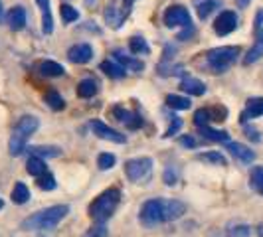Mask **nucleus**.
Here are the masks:
<instances>
[{"label": "nucleus", "instance_id": "obj_7", "mask_svg": "<svg viewBox=\"0 0 263 237\" xmlns=\"http://www.w3.org/2000/svg\"><path fill=\"white\" fill-rule=\"evenodd\" d=\"M166 28H178V26H190L192 24V18H190V12L188 8H184L182 4H172L166 8V12L162 16Z\"/></svg>", "mask_w": 263, "mask_h": 237}, {"label": "nucleus", "instance_id": "obj_40", "mask_svg": "<svg viewBox=\"0 0 263 237\" xmlns=\"http://www.w3.org/2000/svg\"><path fill=\"white\" fill-rule=\"evenodd\" d=\"M85 237H109V231L105 229V225L103 224H97V225H93V227L87 229Z\"/></svg>", "mask_w": 263, "mask_h": 237}, {"label": "nucleus", "instance_id": "obj_22", "mask_svg": "<svg viewBox=\"0 0 263 237\" xmlns=\"http://www.w3.org/2000/svg\"><path fill=\"white\" fill-rule=\"evenodd\" d=\"M26 172L30 176H36V178L44 176V174H46V160L30 154V158H28V162H26Z\"/></svg>", "mask_w": 263, "mask_h": 237}, {"label": "nucleus", "instance_id": "obj_32", "mask_svg": "<svg viewBox=\"0 0 263 237\" xmlns=\"http://www.w3.org/2000/svg\"><path fill=\"white\" fill-rule=\"evenodd\" d=\"M250 184L257 194L263 196V166H253V168H251Z\"/></svg>", "mask_w": 263, "mask_h": 237}, {"label": "nucleus", "instance_id": "obj_16", "mask_svg": "<svg viewBox=\"0 0 263 237\" xmlns=\"http://www.w3.org/2000/svg\"><path fill=\"white\" fill-rule=\"evenodd\" d=\"M261 57H263V28L257 32L255 42H253V46L250 48V52L246 53L243 64H246V66H251V64H255V62L261 60Z\"/></svg>", "mask_w": 263, "mask_h": 237}, {"label": "nucleus", "instance_id": "obj_9", "mask_svg": "<svg viewBox=\"0 0 263 237\" xmlns=\"http://www.w3.org/2000/svg\"><path fill=\"white\" fill-rule=\"evenodd\" d=\"M91 131L95 136H99L103 141H109V143H117V145L127 143V136L125 134H121V132L111 129V127H107L105 123H101V121H91Z\"/></svg>", "mask_w": 263, "mask_h": 237}, {"label": "nucleus", "instance_id": "obj_4", "mask_svg": "<svg viewBox=\"0 0 263 237\" xmlns=\"http://www.w3.org/2000/svg\"><path fill=\"white\" fill-rule=\"evenodd\" d=\"M241 50L237 46H222V48H214L206 53V66L210 67L212 73H224L228 67L236 64Z\"/></svg>", "mask_w": 263, "mask_h": 237}, {"label": "nucleus", "instance_id": "obj_46", "mask_svg": "<svg viewBox=\"0 0 263 237\" xmlns=\"http://www.w3.org/2000/svg\"><path fill=\"white\" fill-rule=\"evenodd\" d=\"M250 2L251 0H236L237 8H248V6H250Z\"/></svg>", "mask_w": 263, "mask_h": 237}, {"label": "nucleus", "instance_id": "obj_18", "mask_svg": "<svg viewBox=\"0 0 263 237\" xmlns=\"http://www.w3.org/2000/svg\"><path fill=\"white\" fill-rule=\"evenodd\" d=\"M222 6V0H198L196 14L200 20H208L212 12H216Z\"/></svg>", "mask_w": 263, "mask_h": 237}, {"label": "nucleus", "instance_id": "obj_23", "mask_svg": "<svg viewBox=\"0 0 263 237\" xmlns=\"http://www.w3.org/2000/svg\"><path fill=\"white\" fill-rule=\"evenodd\" d=\"M40 73L46 75V77H60V75L66 73V69L60 66V64L52 62V60H46V62L40 64Z\"/></svg>", "mask_w": 263, "mask_h": 237}, {"label": "nucleus", "instance_id": "obj_44", "mask_svg": "<svg viewBox=\"0 0 263 237\" xmlns=\"http://www.w3.org/2000/svg\"><path fill=\"white\" fill-rule=\"evenodd\" d=\"M261 26H263V10H259L257 16H255V32H259Z\"/></svg>", "mask_w": 263, "mask_h": 237}, {"label": "nucleus", "instance_id": "obj_49", "mask_svg": "<svg viewBox=\"0 0 263 237\" xmlns=\"http://www.w3.org/2000/svg\"><path fill=\"white\" fill-rule=\"evenodd\" d=\"M2 206H4V202H2V198H0V210H2Z\"/></svg>", "mask_w": 263, "mask_h": 237}, {"label": "nucleus", "instance_id": "obj_12", "mask_svg": "<svg viewBox=\"0 0 263 237\" xmlns=\"http://www.w3.org/2000/svg\"><path fill=\"white\" fill-rule=\"evenodd\" d=\"M263 115V97H251L246 103V109L241 111L239 115V121L241 123H248L251 118H257Z\"/></svg>", "mask_w": 263, "mask_h": 237}, {"label": "nucleus", "instance_id": "obj_10", "mask_svg": "<svg viewBox=\"0 0 263 237\" xmlns=\"http://www.w3.org/2000/svg\"><path fill=\"white\" fill-rule=\"evenodd\" d=\"M91 57H93V48L89 44H76L67 52V60L71 64H87Z\"/></svg>", "mask_w": 263, "mask_h": 237}, {"label": "nucleus", "instance_id": "obj_27", "mask_svg": "<svg viewBox=\"0 0 263 237\" xmlns=\"http://www.w3.org/2000/svg\"><path fill=\"white\" fill-rule=\"evenodd\" d=\"M125 16L127 14L123 12V10H119V8H115V6H109L105 10V20H107V24L111 28H121V24H123V20H125Z\"/></svg>", "mask_w": 263, "mask_h": 237}, {"label": "nucleus", "instance_id": "obj_35", "mask_svg": "<svg viewBox=\"0 0 263 237\" xmlns=\"http://www.w3.org/2000/svg\"><path fill=\"white\" fill-rule=\"evenodd\" d=\"M60 16H62V20H64L66 24H71V22H76L79 18V12L73 6H69V4H62V6H60Z\"/></svg>", "mask_w": 263, "mask_h": 237}, {"label": "nucleus", "instance_id": "obj_38", "mask_svg": "<svg viewBox=\"0 0 263 237\" xmlns=\"http://www.w3.org/2000/svg\"><path fill=\"white\" fill-rule=\"evenodd\" d=\"M162 180H164L166 186H174L176 180H178V170H176L174 166H166V168H164V174H162Z\"/></svg>", "mask_w": 263, "mask_h": 237}, {"label": "nucleus", "instance_id": "obj_26", "mask_svg": "<svg viewBox=\"0 0 263 237\" xmlns=\"http://www.w3.org/2000/svg\"><path fill=\"white\" fill-rule=\"evenodd\" d=\"M30 154L40 158H55L62 154L60 146H30Z\"/></svg>", "mask_w": 263, "mask_h": 237}, {"label": "nucleus", "instance_id": "obj_37", "mask_svg": "<svg viewBox=\"0 0 263 237\" xmlns=\"http://www.w3.org/2000/svg\"><path fill=\"white\" fill-rule=\"evenodd\" d=\"M212 121V113L210 109H198L196 113H194V123H196V127H208Z\"/></svg>", "mask_w": 263, "mask_h": 237}, {"label": "nucleus", "instance_id": "obj_11", "mask_svg": "<svg viewBox=\"0 0 263 237\" xmlns=\"http://www.w3.org/2000/svg\"><path fill=\"white\" fill-rule=\"evenodd\" d=\"M113 57H115V62H117L119 66L125 67V71L141 73V71L145 69V64H143L141 60H135V57H131V55H127L123 50H115V52H113Z\"/></svg>", "mask_w": 263, "mask_h": 237}, {"label": "nucleus", "instance_id": "obj_29", "mask_svg": "<svg viewBox=\"0 0 263 237\" xmlns=\"http://www.w3.org/2000/svg\"><path fill=\"white\" fill-rule=\"evenodd\" d=\"M166 105L174 109V111H188L192 107V101L188 97H182V95H168L166 97Z\"/></svg>", "mask_w": 263, "mask_h": 237}, {"label": "nucleus", "instance_id": "obj_30", "mask_svg": "<svg viewBox=\"0 0 263 237\" xmlns=\"http://www.w3.org/2000/svg\"><path fill=\"white\" fill-rule=\"evenodd\" d=\"M101 71L105 73V75H109V77H113V79H121V77H125V67L123 66H119L117 62H103L101 64Z\"/></svg>", "mask_w": 263, "mask_h": 237}, {"label": "nucleus", "instance_id": "obj_48", "mask_svg": "<svg viewBox=\"0 0 263 237\" xmlns=\"http://www.w3.org/2000/svg\"><path fill=\"white\" fill-rule=\"evenodd\" d=\"M2 18H4V8H2V2H0V22H2Z\"/></svg>", "mask_w": 263, "mask_h": 237}, {"label": "nucleus", "instance_id": "obj_5", "mask_svg": "<svg viewBox=\"0 0 263 237\" xmlns=\"http://www.w3.org/2000/svg\"><path fill=\"white\" fill-rule=\"evenodd\" d=\"M139 220L145 227H155V225L162 224L164 222V200H160V198L146 200L141 206Z\"/></svg>", "mask_w": 263, "mask_h": 237}, {"label": "nucleus", "instance_id": "obj_45", "mask_svg": "<svg viewBox=\"0 0 263 237\" xmlns=\"http://www.w3.org/2000/svg\"><path fill=\"white\" fill-rule=\"evenodd\" d=\"M133 2H135V0H123V12L129 14V10H131V6H133Z\"/></svg>", "mask_w": 263, "mask_h": 237}, {"label": "nucleus", "instance_id": "obj_36", "mask_svg": "<svg viewBox=\"0 0 263 237\" xmlns=\"http://www.w3.org/2000/svg\"><path fill=\"white\" fill-rule=\"evenodd\" d=\"M115 162H117V158H115V154H111V152H103V154L97 156V166H99V170H111V168L115 166Z\"/></svg>", "mask_w": 263, "mask_h": 237}, {"label": "nucleus", "instance_id": "obj_13", "mask_svg": "<svg viewBox=\"0 0 263 237\" xmlns=\"http://www.w3.org/2000/svg\"><path fill=\"white\" fill-rule=\"evenodd\" d=\"M226 150H230V154L239 162H243V164H251L255 160V152L246 145H241V143H228Z\"/></svg>", "mask_w": 263, "mask_h": 237}, {"label": "nucleus", "instance_id": "obj_47", "mask_svg": "<svg viewBox=\"0 0 263 237\" xmlns=\"http://www.w3.org/2000/svg\"><path fill=\"white\" fill-rule=\"evenodd\" d=\"M248 136H250V139H253V141H259V134L253 131V129H248Z\"/></svg>", "mask_w": 263, "mask_h": 237}, {"label": "nucleus", "instance_id": "obj_42", "mask_svg": "<svg viewBox=\"0 0 263 237\" xmlns=\"http://www.w3.org/2000/svg\"><path fill=\"white\" fill-rule=\"evenodd\" d=\"M180 145L186 146V148H194L198 145V141L192 134H184V136H180Z\"/></svg>", "mask_w": 263, "mask_h": 237}, {"label": "nucleus", "instance_id": "obj_8", "mask_svg": "<svg viewBox=\"0 0 263 237\" xmlns=\"http://www.w3.org/2000/svg\"><path fill=\"white\" fill-rule=\"evenodd\" d=\"M237 28V14L232 10H224L214 20V32L218 36H228Z\"/></svg>", "mask_w": 263, "mask_h": 237}, {"label": "nucleus", "instance_id": "obj_41", "mask_svg": "<svg viewBox=\"0 0 263 237\" xmlns=\"http://www.w3.org/2000/svg\"><path fill=\"white\" fill-rule=\"evenodd\" d=\"M180 127H182V118L172 117V123L168 125V129H166V132H164V139H171L172 134H176V132L180 131Z\"/></svg>", "mask_w": 263, "mask_h": 237}, {"label": "nucleus", "instance_id": "obj_31", "mask_svg": "<svg viewBox=\"0 0 263 237\" xmlns=\"http://www.w3.org/2000/svg\"><path fill=\"white\" fill-rule=\"evenodd\" d=\"M129 50L133 53H137V55H141V53L146 55V53L151 52V48H148V44H146V40L143 36H133L129 40Z\"/></svg>", "mask_w": 263, "mask_h": 237}, {"label": "nucleus", "instance_id": "obj_2", "mask_svg": "<svg viewBox=\"0 0 263 237\" xmlns=\"http://www.w3.org/2000/svg\"><path fill=\"white\" fill-rule=\"evenodd\" d=\"M38 127H40V121L36 117H32V115H24V117L18 118V123L14 125L12 136L8 141V152L12 156H20L26 150L28 139L38 131Z\"/></svg>", "mask_w": 263, "mask_h": 237}, {"label": "nucleus", "instance_id": "obj_3", "mask_svg": "<svg viewBox=\"0 0 263 237\" xmlns=\"http://www.w3.org/2000/svg\"><path fill=\"white\" fill-rule=\"evenodd\" d=\"M119 202H121V192H119L117 188L105 190L103 194H99V196L95 198L91 202V206H89V215H91V220L97 222V224L107 222V220L115 213Z\"/></svg>", "mask_w": 263, "mask_h": 237}, {"label": "nucleus", "instance_id": "obj_14", "mask_svg": "<svg viewBox=\"0 0 263 237\" xmlns=\"http://www.w3.org/2000/svg\"><path fill=\"white\" fill-rule=\"evenodd\" d=\"M113 115L117 118L119 123H123L127 129H139L141 125H143V118L139 117L137 113H131V111H127V109H123V107H115L113 109Z\"/></svg>", "mask_w": 263, "mask_h": 237}, {"label": "nucleus", "instance_id": "obj_1", "mask_svg": "<svg viewBox=\"0 0 263 237\" xmlns=\"http://www.w3.org/2000/svg\"><path fill=\"white\" fill-rule=\"evenodd\" d=\"M67 213H69L67 206H52V208L40 210L38 213L30 215L22 222V229H26V231H30V229L32 231H48V229H53L60 224Z\"/></svg>", "mask_w": 263, "mask_h": 237}, {"label": "nucleus", "instance_id": "obj_19", "mask_svg": "<svg viewBox=\"0 0 263 237\" xmlns=\"http://www.w3.org/2000/svg\"><path fill=\"white\" fill-rule=\"evenodd\" d=\"M180 89L188 95H194V97H200L206 93V85L196 77H184L180 81Z\"/></svg>", "mask_w": 263, "mask_h": 237}, {"label": "nucleus", "instance_id": "obj_43", "mask_svg": "<svg viewBox=\"0 0 263 237\" xmlns=\"http://www.w3.org/2000/svg\"><path fill=\"white\" fill-rule=\"evenodd\" d=\"M194 34V28H192V24L190 26H184V30L178 34V40H186V38H190Z\"/></svg>", "mask_w": 263, "mask_h": 237}, {"label": "nucleus", "instance_id": "obj_28", "mask_svg": "<svg viewBox=\"0 0 263 237\" xmlns=\"http://www.w3.org/2000/svg\"><path fill=\"white\" fill-rule=\"evenodd\" d=\"M12 202L14 204H18V206H22V204H26L28 200H30V190H28V186L24 182H16L12 188Z\"/></svg>", "mask_w": 263, "mask_h": 237}, {"label": "nucleus", "instance_id": "obj_6", "mask_svg": "<svg viewBox=\"0 0 263 237\" xmlns=\"http://www.w3.org/2000/svg\"><path fill=\"white\" fill-rule=\"evenodd\" d=\"M151 172H153V160L151 158H131V160L125 162V174L135 184L146 182L151 178Z\"/></svg>", "mask_w": 263, "mask_h": 237}, {"label": "nucleus", "instance_id": "obj_33", "mask_svg": "<svg viewBox=\"0 0 263 237\" xmlns=\"http://www.w3.org/2000/svg\"><path fill=\"white\" fill-rule=\"evenodd\" d=\"M44 101L48 103V105L52 107L53 111H62L64 107H66V101H64V97L60 95L58 91H48L46 93V97H44Z\"/></svg>", "mask_w": 263, "mask_h": 237}, {"label": "nucleus", "instance_id": "obj_20", "mask_svg": "<svg viewBox=\"0 0 263 237\" xmlns=\"http://www.w3.org/2000/svg\"><path fill=\"white\" fill-rule=\"evenodd\" d=\"M36 4L42 10V30L44 34H52L53 32V20L52 12H50V0H36Z\"/></svg>", "mask_w": 263, "mask_h": 237}, {"label": "nucleus", "instance_id": "obj_25", "mask_svg": "<svg viewBox=\"0 0 263 237\" xmlns=\"http://www.w3.org/2000/svg\"><path fill=\"white\" fill-rule=\"evenodd\" d=\"M97 93V81L95 79H81L78 83V97L89 99Z\"/></svg>", "mask_w": 263, "mask_h": 237}, {"label": "nucleus", "instance_id": "obj_39", "mask_svg": "<svg viewBox=\"0 0 263 237\" xmlns=\"http://www.w3.org/2000/svg\"><path fill=\"white\" fill-rule=\"evenodd\" d=\"M38 186L42 190H46V192H50L55 188V178H53L52 174H44V176H40L38 178Z\"/></svg>", "mask_w": 263, "mask_h": 237}, {"label": "nucleus", "instance_id": "obj_21", "mask_svg": "<svg viewBox=\"0 0 263 237\" xmlns=\"http://www.w3.org/2000/svg\"><path fill=\"white\" fill-rule=\"evenodd\" d=\"M196 160L200 162H206V164H214V166H226L228 164V160L222 152H218V150H208V152H200L196 154Z\"/></svg>", "mask_w": 263, "mask_h": 237}, {"label": "nucleus", "instance_id": "obj_17", "mask_svg": "<svg viewBox=\"0 0 263 237\" xmlns=\"http://www.w3.org/2000/svg\"><path fill=\"white\" fill-rule=\"evenodd\" d=\"M6 20H8V26H10V30H14V32H20L22 28L26 26V10H24L22 6H14L12 10L8 12V16H6Z\"/></svg>", "mask_w": 263, "mask_h": 237}, {"label": "nucleus", "instance_id": "obj_15", "mask_svg": "<svg viewBox=\"0 0 263 237\" xmlns=\"http://www.w3.org/2000/svg\"><path fill=\"white\" fill-rule=\"evenodd\" d=\"M186 213V204L180 200H168L164 202V222H174Z\"/></svg>", "mask_w": 263, "mask_h": 237}, {"label": "nucleus", "instance_id": "obj_24", "mask_svg": "<svg viewBox=\"0 0 263 237\" xmlns=\"http://www.w3.org/2000/svg\"><path fill=\"white\" fill-rule=\"evenodd\" d=\"M200 134H202V139L212 141V143H228L230 141V134L226 131H216L210 127H200Z\"/></svg>", "mask_w": 263, "mask_h": 237}, {"label": "nucleus", "instance_id": "obj_34", "mask_svg": "<svg viewBox=\"0 0 263 237\" xmlns=\"http://www.w3.org/2000/svg\"><path fill=\"white\" fill-rule=\"evenodd\" d=\"M228 237H251V227L246 224H234L228 227Z\"/></svg>", "mask_w": 263, "mask_h": 237}]
</instances>
